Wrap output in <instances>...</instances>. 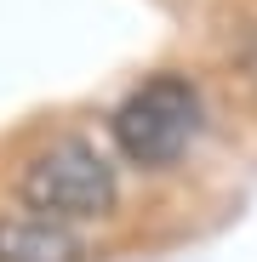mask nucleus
Wrapping results in <instances>:
<instances>
[{"label": "nucleus", "instance_id": "obj_1", "mask_svg": "<svg viewBox=\"0 0 257 262\" xmlns=\"http://www.w3.org/2000/svg\"><path fill=\"white\" fill-rule=\"evenodd\" d=\"M109 131H114V148L132 165L160 171L200 137V92L183 74H154L114 108Z\"/></svg>", "mask_w": 257, "mask_h": 262}, {"label": "nucleus", "instance_id": "obj_2", "mask_svg": "<svg viewBox=\"0 0 257 262\" xmlns=\"http://www.w3.org/2000/svg\"><path fill=\"white\" fill-rule=\"evenodd\" d=\"M23 200L40 216L86 223V216L114 211L120 183H114V165L103 160V148H92L86 137H57L23 165Z\"/></svg>", "mask_w": 257, "mask_h": 262}, {"label": "nucleus", "instance_id": "obj_3", "mask_svg": "<svg viewBox=\"0 0 257 262\" xmlns=\"http://www.w3.org/2000/svg\"><path fill=\"white\" fill-rule=\"evenodd\" d=\"M80 256H86L80 234L57 216H40V211L0 216V262H80Z\"/></svg>", "mask_w": 257, "mask_h": 262}, {"label": "nucleus", "instance_id": "obj_4", "mask_svg": "<svg viewBox=\"0 0 257 262\" xmlns=\"http://www.w3.org/2000/svg\"><path fill=\"white\" fill-rule=\"evenodd\" d=\"M234 63H240L246 85L257 92V23H246V29H240V40H234Z\"/></svg>", "mask_w": 257, "mask_h": 262}]
</instances>
